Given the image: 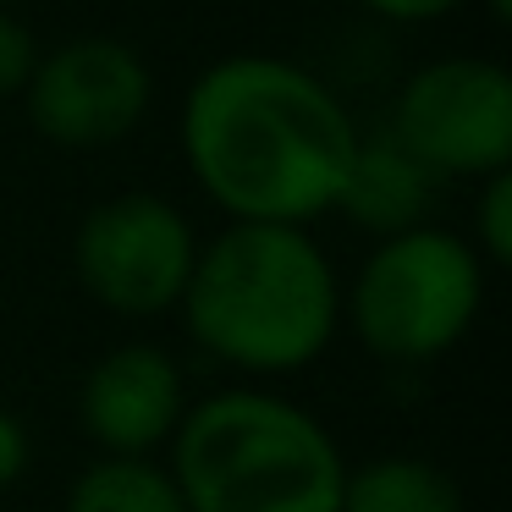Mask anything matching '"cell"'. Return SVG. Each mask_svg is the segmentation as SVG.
Here are the masks:
<instances>
[{
	"mask_svg": "<svg viewBox=\"0 0 512 512\" xmlns=\"http://www.w3.org/2000/svg\"><path fill=\"white\" fill-rule=\"evenodd\" d=\"M358 127L309 67L226 56L182 100V160L226 221L309 226L336 210Z\"/></svg>",
	"mask_w": 512,
	"mask_h": 512,
	"instance_id": "cell-1",
	"label": "cell"
},
{
	"mask_svg": "<svg viewBox=\"0 0 512 512\" xmlns=\"http://www.w3.org/2000/svg\"><path fill=\"white\" fill-rule=\"evenodd\" d=\"M177 309L193 342L254 386L320 364L342 325V281L309 226L232 221L199 243Z\"/></svg>",
	"mask_w": 512,
	"mask_h": 512,
	"instance_id": "cell-2",
	"label": "cell"
},
{
	"mask_svg": "<svg viewBox=\"0 0 512 512\" xmlns=\"http://www.w3.org/2000/svg\"><path fill=\"white\" fill-rule=\"evenodd\" d=\"M166 468L188 512H342L347 485L336 435L265 386L188 402Z\"/></svg>",
	"mask_w": 512,
	"mask_h": 512,
	"instance_id": "cell-3",
	"label": "cell"
},
{
	"mask_svg": "<svg viewBox=\"0 0 512 512\" xmlns=\"http://www.w3.org/2000/svg\"><path fill=\"white\" fill-rule=\"evenodd\" d=\"M485 309V259L446 226L380 237L342 292V320L386 364L452 353Z\"/></svg>",
	"mask_w": 512,
	"mask_h": 512,
	"instance_id": "cell-4",
	"label": "cell"
},
{
	"mask_svg": "<svg viewBox=\"0 0 512 512\" xmlns=\"http://www.w3.org/2000/svg\"><path fill=\"white\" fill-rule=\"evenodd\" d=\"M199 237L188 215L160 193L100 199L72 232V270L100 309L122 320H155L188 292Z\"/></svg>",
	"mask_w": 512,
	"mask_h": 512,
	"instance_id": "cell-5",
	"label": "cell"
},
{
	"mask_svg": "<svg viewBox=\"0 0 512 512\" xmlns=\"http://www.w3.org/2000/svg\"><path fill=\"white\" fill-rule=\"evenodd\" d=\"M391 138L435 177L512 171V78L501 61L446 56L419 67L397 94Z\"/></svg>",
	"mask_w": 512,
	"mask_h": 512,
	"instance_id": "cell-6",
	"label": "cell"
},
{
	"mask_svg": "<svg viewBox=\"0 0 512 512\" xmlns=\"http://www.w3.org/2000/svg\"><path fill=\"white\" fill-rule=\"evenodd\" d=\"M23 94L39 138L61 149H111L144 122L155 83H149V67L133 45L83 34L39 56Z\"/></svg>",
	"mask_w": 512,
	"mask_h": 512,
	"instance_id": "cell-7",
	"label": "cell"
},
{
	"mask_svg": "<svg viewBox=\"0 0 512 512\" xmlns=\"http://www.w3.org/2000/svg\"><path fill=\"white\" fill-rule=\"evenodd\" d=\"M78 413L105 457H155L188 413V380L155 342H122L83 375Z\"/></svg>",
	"mask_w": 512,
	"mask_h": 512,
	"instance_id": "cell-8",
	"label": "cell"
},
{
	"mask_svg": "<svg viewBox=\"0 0 512 512\" xmlns=\"http://www.w3.org/2000/svg\"><path fill=\"white\" fill-rule=\"evenodd\" d=\"M435 188H441V177L424 171L391 133H380V138L358 133V149H353V166H347L336 210L353 226L375 232V243H380V237L430 226L424 215H430V204H435Z\"/></svg>",
	"mask_w": 512,
	"mask_h": 512,
	"instance_id": "cell-9",
	"label": "cell"
},
{
	"mask_svg": "<svg viewBox=\"0 0 512 512\" xmlns=\"http://www.w3.org/2000/svg\"><path fill=\"white\" fill-rule=\"evenodd\" d=\"M342 512H463V490L424 457H369L347 468Z\"/></svg>",
	"mask_w": 512,
	"mask_h": 512,
	"instance_id": "cell-10",
	"label": "cell"
},
{
	"mask_svg": "<svg viewBox=\"0 0 512 512\" xmlns=\"http://www.w3.org/2000/svg\"><path fill=\"white\" fill-rule=\"evenodd\" d=\"M67 512H188L166 463L155 457H94L67 490Z\"/></svg>",
	"mask_w": 512,
	"mask_h": 512,
	"instance_id": "cell-11",
	"label": "cell"
},
{
	"mask_svg": "<svg viewBox=\"0 0 512 512\" xmlns=\"http://www.w3.org/2000/svg\"><path fill=\"white\" fill-rule=\"evenodd\" d=\"M479 259L490 265H507L512 259V171L479 182V204H474V237H468Z\"/></svg>",
	"mask_w": 512,
	"mask_h": 512,
	"instance_id": "cell-12",
	"label": "cell"
},
{
	"mask_svg": "<svg viewBox=\"0 0 512 512\" xmlns=\"http://www.w3.org/2000/svg\"><path fill=\"white\" fill-rule=\"evenodd\" d=\"M39 67V45H34V28L23 17L0 12V100H12V94L28 89Z\"/></svg>",
	"mask_w": 512,
	"mask_h": 512,
	"instance_id": "cell-13",
	"label": "cell"
},
{
	"mask_svg": "<svg viewBox=\"0 0 512 512\" xmlns=\"http://www.w3.org/2000/svg\"><path fill=\"white\" fill-rule=\"evenodd\" d=\"M28 457H34V446H28L23 419L0 408V490H12L17 479L28 474Z\"/></svg>",
	"mask_w": 512,
	"mask_h": 512,
	"instance_id": "cell-14",
	"label": "cell"
},
{
	"mask_svg": "<svg viewBox=\"0 0 512 512\" xmlns=\"http://www.w3.org/2000/svg\"><path fill=\"white\" fill-rule=\"evenodd\" d=\"M364 6L375 17H386V23H435V17H446L463 0H364Z\"/></svg>",
	"mask_w": 512,
	"mask_h": 512,
	"instance_id": "cell-15",
	"label": "cell"
},
{
	"mask_svg": "<svg viewBox=\"0 0 512 512\" xmlns=\"http://www.w3.org/2000/svg\"><path fill=\"white\" fill-rule=\"evenodd\" d=\"M485 6H490V17H507L512 12V0H485Z\"/></svg>",
	"mask_w": 512,
	"mask_h": 512,
	"instance_id": "cell-16",
	"label": "cell"
},
{
	"mask_svg": "<svg viewBox=\"0 0 512 512\" xmlns=\"http://www.w3.org/2000/svg\"><path fill=\"white\" fill-rule=\"evenodd\" d=\"M0 12H12V0H0Z\"/></svg>",
	"mask_w": 512,
	"mask_h": 512,
	"instance_id": "cell-17",
	"label": "cell"
}]
</instances>
